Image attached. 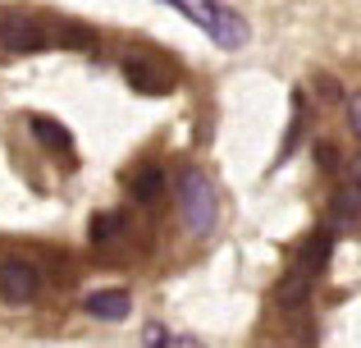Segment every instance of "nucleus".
I'll use <instances>...</instances> for the list:
<instances>
[{"instance_id": "f257e3e1", "label": "nucleus", "mask_w": 361, "mask_h": 348, "mask_svg": "<svg viewBox=\"0 0 361 348\" xmlns=\"http://www.w3.org/2000/svg\"><path fill=\"white\" fill-rule=\"evenodd\" d=\"M165 5L188 14L220 51H238V46H247V37H252L247 32V18L233 5H224V0H165Z\"/></svg>"}, {"instance_id": "f03ea898", "label": "nucleus", "mask_w": 361, "mask_h": 348, "mask_svg": "<svg viewBox=\"0 0 361 348\" xmlns=\"http://www.w3.org/2000/svg\"><path fill=\"white\" fill-rule=\"evenodd\" d=\"M174 197H178V211H183L188 229L192 234H211L220 224V197H215V184L202 170H183L174 179Z\"/></svg>"}, {"instance_id": "7ed1b4c3", "label": "nucleus", "mask_w": 361, "mask_h": 348, "mask_svg": "<svg viewBox=\"0 0 361 348\" xmlns=\"http://www.w3.org/2000/svg\"><path fill=\"white\" fill-rule=\"evenodd\" d=\"M0 46H5L9 55H37V51L51 46V32L27 14H5L0 18Z\"/></svg>"}, {"instance_id": "20e7f679", "label": "nucleus", "mask_w": 361, "mask_h": 348, "mask_svg": "<svg viewBox=\"0 0 361 348\" xmlns=\"http://www.w3.org/2000/svg\"><path fill=\"white\" fill-rule=\"evenodd\" d=\"M37 294H42V275H37L32 261H23V257L0 261V298H5V303L23 307V303H32Z\"/></svg>"}, {"instance_id": "39448f33", "label": "nucleus", "mask_w": 361, "mask_h": 348, "mask_svg": "<svg viewBox=\"0 0 361 348\" xmlns=\"http://www.w3.org/2000/svg\"><path fill=\"white\" fill-rule=\"evenodd\" d=\"M123 78H128V88L142 92V97H165V92L174 88V69H169V64H156V60H142V55H128V60H123Z\"/></svg>"}, {"instance_id": "423d86ee", "label": "nucleus", "mask_w": 361, "mask_h": 348, "mask_svg": "<svg viewBox=\"0 0 361 348\" xmlns=\"http://www.w3.org/2000/svg\"><path fill=\"white\" fill-rule=\"evenodd\" d=\"M307 298H311V275L302 266H293L288 275L279 280V289H274V303H279L283 312H302V307H307Z\"/></svg>"}, {"instance_id": "0eeeda50", "label": "nucleus", "mask_w": 361, "mask_h": 348, "mask_svg": "<svg viewBox=\"0 0 361 348\" xmlns=\"http://www.w3.org/2000/svg\"><path fill=\"white\" fill-rule=\"evenodd\" d=\"M27 128H32V138H37L42 147H51V152H64V156L73 152L69 128H64V124H55L51 115H32V119H27Z\"/></svg>"}, {"instance_id": "6e6552de", "label": "nucleus", "mask_w": 361, "mask_h": 348, "mask_svg": "<svg viewBox=\"0 0 361 348\" xmlns=\"http://www.w3.org/2000/svg\"><path fill=\"white\" fill-rule=\"evenodd\" d=\"M169 188V174L160 170V165H142L137 174L128 179V193H133V202H156L160 193Z\"/></svg>"}, {"instance_id": "1a4fd4ad", "label": "nucleus", "mask_w": 361, "mask_h": 348, "mask_svg": "<svg viewBox=\"0 0 361 348\" xmlns=\"http://www.w3.org/2000/svg\"><path fill=\"white\" fill-rule=\"evenodd\" d=\"M128 294H123V289H101V294H92L87 298V312L97 316V321H123V316H128Z\"/></svg>"}, {"instance_id": "9d476101", "label": "nucleus", "mask_w": 361, "mask_h": 348, "mask_svg": "<svg viewBox=\"0 0 361 348\" xmlns=\"http://www.w3.org/2000/svg\"><path fill=\"white\" fill-rule=\"evenodd\" d=\"M329 248H334V234H329V229L311 234V239L302 243V252H298V266L307 270V275H316V270H325V266H329Z\"/></svg>"}, {"instance_id": "9b49d317", "label": "nucleus", "mask_w": 361, "mask_h": 348, "mask_svg": "<svg viewBox=\"0 0 361 348\" xmlns=\"http://www.w3.org/2000/svg\"><path fill=\"white\" fill-rule=\"evenodd\" d=\"M361 215V188H343V193H334V202H329V220H334V229H353Z\"/></svg>"}, {"instance_id": "f8f14e48", "label": "nucleus", "mask_w": 361, "mask_h": 348, "mask_svg": "<svg viewBox=\"0 0 361 348\" xmlns=\"http://www.w3.org/2000/svg\"><path fill=\"white\" fill-rule=\"evenodd\" d=\"M51 46H64V51H92V46H97V32L82 28V23H60L51 32Z\"/></svg>"}, {"instance_id": "ddd939ff", "label": "nucleus", "mask_w": 361, "mask_h": 348, "mask_svg": "<svg viewBox=\"0 0 361 348\" xmlns=\"http://www.w3.org/2000/svg\"><path fill=\"white\" fill-rule=\"evenodd\" d=\"M147 348H206L197 335H178V330H165V325H147Z\"/></svg>"}, {"instance_id": "4468645a", "label": "nucleus", "mask_w": 361, "mask_h": 348, "mask_svg": "<svg viewBox=\"0 0 361 348\" xmlns=\"http://www.w3.org/2000/svg\"><path fill=\"white\" fill-rule=\"evenodd\" d=\"M302 128H307V101H302V92H293V119H288V138H283V147H279V161H288V156L298 152Z\"/></svg>"}, {"instance_id": "2eb2a0df", "label": "nucleus", "mask_w": 361, "mask_h": 348, "mask_svg": "<svg viewBox=\"0 0 361 348\" xmlns=\"http://www.w3.org/2000/svg\"><path fill=\"white\" fill-rule=\"evenodd\" d=\"M87 234H92V243H110V239H119L123 234V215L119 211H101V215H92V224H87Z\"/></svg>"}, {"instance_id": "dca6fc26", "label": "nucleus", "mask_w": 361, "mask_h": 348, "mask_svg": "<svg viewBox=\"0 0 361 348\" xmlns=\"http://www.w3.org/2000/svg\"><path fill=\"white\" fill-rule=\"evenodd\" d=\"M348 119H353V133L361 138V97H353V101H348Z\"/></svg>"}, {"instance_id": "f3484780", "label": "nucleus", "mask_w": 361, "mask_h": 348, "mask_svg": "<svg viewBox=\"0 0 361 348\" xmlns=\"http://www.w3.org/2000/svg\"><path fill=\"white\" fill-rule=\"evenodd\" d=\"M316 88L325 92L329 101H343V92H338V83H334V78H316Z\"/></svg>"}, {"instance_id": "a211bd4d", "label": "nucleus", "mask_w": 361, "mask_h": 348, "mask_svg": "<svg viewBox=\"0 0 361 348\" xmlns=\"http://www.w3.org/2000/svg\"><path fill=\"white\" fill-rule=\"evenodd\" d=\"M353 184L361 188V156H357V161H353Z\"/></svg>"}]
</instances>
